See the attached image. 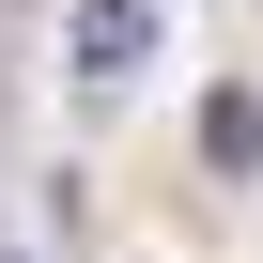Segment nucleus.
<instances>
[{
  "label": "nucleus",
  "instance_id": "f257e3e1",
  "mask_svg": "<svg viewBox=\"0 0 263 263\" xmlns=\"http://www.w3.org/2000/svg\"><path fill=\"white\" fill-rule=\"evenodd\" d=\"M62 47H78L93 93H124V78L155 62V0H78V31H62Z\"/></svg>",
  "mask_w": 263,
  "mask_h": 263
},
{
  "label": "nucleus",
  "instance_id": "f03ea898",
  "mask_svg": "<svg viewBox=\"0 0 263 263\" xmlns=\"http://www.w3.org/2000/svg\"><path fill=\"white\" fill-rule=\"evenodd\" d=\"M201 171H263V93H201Z\"/></svg>",
  "mask_w": 263,
  "mask_h": 263
}]
</instances>
